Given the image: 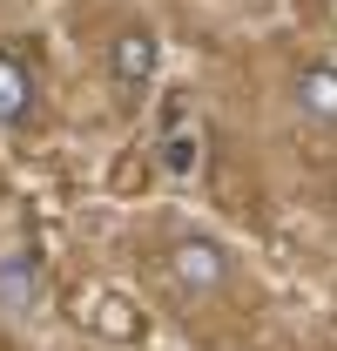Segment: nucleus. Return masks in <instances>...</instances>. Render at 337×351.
<instances>
[{
	"label": "nucleus",
	"mask_w": 337,
	"mask_h": 351,
	"mask_svg": "<svg viewBox=\"0 0 337 351\" xmlns=\"http://www.w3.org/2000/svg\"><path fill=\"white\" fill-rule=\"evenodd\" d=\"M41 298H47L41 263L27 257V250H21V257H0V311H7V317H34Z\"/></svg>",
	"instance_id": "20e7f679"
},
{
	"label": "nucleus",
	"mask_w": 337,
	"mask_h": 351,
	"mask_svg": "<svg viewBox=\"0 0 337 351\" xmlns=\"http://www.w3.org/2000/svg\"><path fill=\"white\" fill-rule=\"evenodd\" d=\"M155 61H162V41H155V27H142V21H122V27L108 34V82L122 88L128 101H135L142 88L155 82Z\"/></svg>",
	"instance_id": "f03ea898"
},
{
	"label": "nucleus",
	"mask_w": 337,
	"mask_h": 351,
	"mask_svg": "<svg viewBox=\"0 0 337 351\" xmlns=\"http://www.w3.org/2000/svg\"><path fill=\"white\" fill-rule=\"evenodd\" d=\"M27 115H34V82L14 54H0V129H27Z\"/></svg>",
	"instance_id": "39448f33"
},
{
	"label": "nucleus",
	"mask_w": 337,
	"mask_h": 351,
	"mask_svg": "<svg viewBox=\"0 0 337 351\" xmlns=\"http://www.w3.org/2000/svg\"><path fill=\"white\" fill-rule=\"evenodd\" d=\"M168 162H175V169H189V162H196V142H182V135H175V142H168Z\"/></svg>",
	"instance_id": "423d86ee"
},
{
	"label": "nucleus",
	"mask_w": 337,
	"mask_h": 351,
	"mask_svg": "<svg viewBox=\"0 0 337 351\" xmlns=\"http://www.w3.org/2000/svg\"><path fill=\"white\" fill-rule=\"evenodd\" d=\"M162 270L182 298H216L229 284V250L216 243L210 230H175L168 250H162Z\"/></svg>",
	"instance_id": "f257e3e1"
},
{
	"label": "nucleus",
	"mask_w": 337,
	"mask_h": 351,
	"mask_svg": "<svg viewBox=\"0 0 337 351\" xmlns=\"http://www.w3.org/2000/svg\"><path fill=\"white\" fill-rule=\"evenodd\" d=\"M290 108L303 122H337V61H303L290 75Z\"/></svg>",
	"instance_id": "7ed1b4c3"
}]
</instances>
